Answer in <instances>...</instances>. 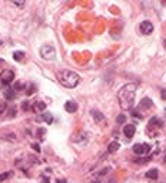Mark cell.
<instances>
[{
	"instance_id": "83f0119b",
	"label": "cell",
	"mask_w": 166,
	"mask_h": 183,
	"mask_svg": "<svg viewBox=\"0 0 166 183\" xmlns=\"http://www.w3.org/2000/svg\"><path fill=\"white\" fill-rule=\"evenodd\" d=\"M160 97H162L163 100H166V90H162V93H160Z\"/></svg>"
},
{
	"instance_id": "4316f807",
	"label": "cell",
	"mask_w": 166,
	"mask_h": 183,
	"mask_svg": "<svg viewBox=\"0 0 166 183\" xmlns=\"http://www.w3.org/2000/svg\"><path fill=\"white\" fill-rule=\"evenodd\" d=\"M35 89H36V87H35V86H33V85L30 86V89H29V90H27V95H33V93H35Z\"/></svg>"
},
{
	"instance_id": "d4e9b609",
	"label": "cell",
	"mask_w": 166,
	"mask_h": 183,
	"mask_svg": "<svg viewBox=\"0 0 166 183\" xmlns=\"http://www.w3.org/2000/svg\"><path fill=\"white\" fill-rule=\"evenodd\" d=\"M132 115H133L136 119H142V115L139 113V110L138 109H132Z\"/></svg>"
},
{
	"instance_id": "5bb4252c",
	"label": "cell",
	"mask_w": 166,
	"mask_h": 183,
	"mask_svg": "<svg viewBox=\"0 0 166 183\" xmlns=\"http://www.w3.org/2000/svg\"><path fill=\"white\" fill-rule=\"evenodd\" d=\"M158 176H159V172H158V169H150V170H148V172H146V177H148V179L156 180V179H158Z\"/></svg>"
},
{
	"instance_id": "4dcf8cb0",
	"label": "cell",
	"mask_w": 166,
	"mask_h": 183,
	"mask_svg": "<svg viewBox=\"0 0 166 183\" xmlns=\"http://www.w3.org/2000/svg\"><path fill=\"white\" fill-rule=\"evenodd\" d=\"M163 45H165V47H166V40H165V42H163Z\"/></svg>"
},
{
	"instance_id": "484cf974",
	"label": "cell",
	"mask_w": 166,
	"mask_h": 183,
	"mask_svg": "<svg viewBox=\"0 0 166 183\" xmlns=\"http://www.w3.org/2000/svg\"><path fill=\"white\" fill-rule=\"evenodd\" d=\"M32 148H33V149H35V150H36V152H37V153H40V146H39V144H37V143L32 144Z\"/></svg>"
},
{
	"instance_id": "9c48e42d",
	"label": "cell",
	"mask_w": 166,
	"mask_h": 183,
	"mask_svg": "<svg viewBox=\"0 0 166 183\" xmlns=\"http://www.w3.org/2000/svg\"><path fill=\"white\" fill-rule=\"evenodd\" d=\"M153 105L152 102V99H149V97H143L140 100V103H139V109H150Z\"/></svg>"
},
{
	"instance_id": "8fae6325",
	"label": "cell",
	"mask_w": 166,
	"mask_h": 183,
	"mask_svg": "<svg viewBox=\"0 0 166 183\" xmlns=\"http://www.w3.org/2000/svg\"><path fill=\"white\" fill-rule=\"evenodd\" d=\"M64 109H66V112H69V113H74L76 110H78V105H76L73 100H69V102L64 103Z\"/></svg>"
},
{
	"instance_id": "52a82bcc",
	"label": "cell",
	"mask_w": 166,
	"mask_h": 183,
	"mask_svg": "<svg viewBox=\"0 0 166 183\" xmlns=\"http://www.w3.org/2000/svg\"><path fill=\"white\" fill-rule=\"evenodd\" d=\"M92 117L95 119V122L97 124H103L106 123V117H105V115H103L102 112H99V110H92Z\"/></svg>"
},
{
	"instance_id": "277c9868",
	"label": "cell",
	"mask_w": 166,
	"mask_h": 183,
	"mask_svg": "<svg viewBox=\"0 0 166 183\" xmlns=\"http://www.w3.org/2000/svg\"><path fill=\"white\" fill-rule=\"evenodd\" d=\"M139 30L143 36H149L153 32V23L150 20H143L140 21V26H139Z\"/></svg>"
},
{
	"instance_id": "5b68a950",
	"label": "cell",
	"mask_w": 166,
	"mask_h": 183,
	"mask_svg": "<svg viewBox=\"0 0 166 183\" xmlns=\"http://www.w3.org/2000/svg\"><path fill=\"white\" fill-rule=\"evenodd\" d=\"M0 80L3 85H10L12 82L14 80V72L13 70H3L0 73Z\"/></svg>"
},
{
	"instance_id": "8992f818",
	"label": "cell",
	"mask_w": 166,
	"mask_h": 183,
	"mask_svg": "<svg viewBox=\"0 0 166 183\" xmlns=\"http://www.w3.org/2000/svg\"><path fill=\"white\" fill-rule=\"evenodd\" d=\"M149 152H150V146L146 144V143H136L133 146V153L135 155L143 156V155H146V153H149Z\"/></svg>"
},
{
	"instance_id": "1f68e13d",
	"label": "cell",
	"mask_w": 166,
	"mask_h": 183,
	"mask_svg": "<svg viewBox=\"0 0 166 183\" xmlns=\"http://www.w3.org/2000/svg\"><path fill=\"white\" fill-rule=\"evenodd\" d=\"M92 183H100V182H97V180H96V182H92Z\"/></svg>"
},
{
	"instance_id": "7402d4cb",
	"label": "cell",
	"mask_w": 166,
	"mask_h": 183,
	"mask_svg": "<svg viewBox=\"0 0 166 183\" xmlns=\"http://www.w3.org/2000/svg\"><path fill=\"white\" fill-rule=\"evenodd\" d=\"M125 122H126V116H125V115H119V116L116 117V123L117 124H123Z\"/></svg>"
},
{
	"instance_id": "4fadbf2b",
	"label": "cell",
	"mask_w": 166,
	"mask_h": 183,
	"mask_svg": "<svg viewBox=\"0 0 166 183\" xmlns=\"http://www.w3.org/2000/svg\"><path fill=\"white\" fill-rule=\"evenodd\" d=\"M119 148H120L119 142H117V140H113V142H110L109 146H107V152H109V153H115V152H116Z\"/></svg>"
},
{
	"instance_id": "30bf717a",
	"label": "cell",
	"mask_w": 166,
	"mask_h": 183,
	"mask_svg": "<svg viewBox=\"0 0 166 183\" xmlns=\"http://www.w3.org/2000/svg\"><path fill=\"white\" fill-rule=\"evenodd\" d=\"M148 129H150V127H156V129H162L163 127V122L160 119H158V117H153V119H150V122H149L148 124Z\"/></svg>"
},
{
	"instance_id": "7a4b0ae2",
	"label": "cell",
	"mask_w": 166,
	"mask_h": 183,
	"mask_svg": "<svg viewBox=\"0 0 166 183\" xmlns=\"http://www.w3.org/2000/svg\"><path fill=\"white\" fill-rule=\"evenodd\" d=\"M80 82V76L76 72L72 70H62L59 73V83L67 89H73L79 85Z\"/></svg>"
},
{
	"instance_id": "ffe728a7",
	"label": "cell",
	"mask_w": 166,
	"mask_h": 183,
	"mask_svg": "<svg viewBox=\"0 0 166 183\" xmlns=\"http://www.w3.org/2000/svg\"><path fill=\"white\" fill-rule=\"evenodd\" d=\"M7 116L10 117V119L16 116V107H7Z\"/></svg>"
},
{
	"instance_id": "603a6c76",
	"label": "cell",
	"mask_w": 166,
	"mask_h": 183,
	"mask_svg": "<svg viewBox=\"0 0 166 183\" xmlns=\"http://www.w3.org/2000/svg\"><path fill=\"white\" fill-rule=\"evenodd\" d=\"M21 109L25 110V112H26V110H30V103H29L27 100H25V102L21 103Z\"/></svg>"
},
{
	"instance_id": "3957f363",
	"label": "cell",
	"mask_w": 166,
	"mask_h": 183,
	"mask_svg": "<svg viewBox=\"0 0 166 183\" xmlns=\"http://www.w3.org/2000/svg\"><path fill=\"white\" fill-rule=\"evenodd\" d=\"M40 56L43 57L45 60H55L56 59V50L52 45H45L40 47Z\"/></svg>"
},
{
	"instance_id": "f546056e",
	"label": "cell",
	"mask_w": 166,
	"mask_h": 183,
	"mask_svg": "<svg viewBox=\"0 0 166 183\" xmlns=\"http://www.w3.org/2000/svg\"><path fill=\"white\" fill-rule=\"evenodd\" d=\"M57 183H66V180H64V179L60 180V179H59V180H57Z\"/></svg>"
},
{
	"instance_id": "44dd1931",
	"label": "cell",
	"mask_w": 166,
	"mask_h": 183,
	"mask_svg": "<svg viewBox=\"0 0 166 183\" xmlns=\"http://www.w3.org/2000/svg\"><path fill=\"white\" fill-rule=\"evenodd\" d=\"M45 133H46V130H45L43 127H39V129H37V133H36V134H37V137H39L40 140H43V139H45V137H43V136H45Z\"/></svg>"
},
{
	"instance_id": "9a60e30c",
	"label": "cell",
	"mask_w": 166,
	"mask_h": 183,
	"mask_svg": "<svg viewBox=\"0 0 166 183\" xmlns=\"http://www.w3.org/2000/svg\"><path fill=\"white\" fill-rule=\"evenodd\" d=\"M4 97H6L7 100H13V99L16 97V92L12 90V89H9V90L4 92Z\"/></svg>"
},
{
	"instance_id": "ac0fdd59",
	"label": "cell",
	"mask_w": 166,
	"mask_h": 183,
	"mask_svg": "<svg viewBox=\"0 0 166 183\" xmlns=\"http://www.w3.org/2000/svg\"><path fill=\"white\" fill-rule=\"evenodd\" d=\"M7 110V103L6 102H0V117H2V115H4Z\"/></svg>"
},
{
	"instance_id": "ba28073f",
	"label": "cell",
	"mask_w": 166,
	"mask_h": 183,
	"mask_svg": "<svg viewBox=\"0 0 166 183\" xmlns=\"http://www.w3.org/2000/svg\"><path fill=\"white\" fill-rule=\"evenodd\" d=\"M123 133L127 139H132V137L135 136V133H136V127H135L133 124H126V126L123 127Z\"/></svg>"
},
{
	"instance_id": "d6986e66",
	"label": "cell",
	"mask_w": 166,
	"mask_h": 183,
	"mask_svg": "<svg viewBox=\"0 0 166 183\" xmlns=\"http://www.w3.org/2000/svg\"><path fill=\"white\" fill-rule=\"evenodd\" d=\"M12 175H13V172H12V170H10V172H6V173H2V175H0V182H3V180L9 179Z\"/></svg>"
},
{
	"instance_id": "d6a6232c",
	"label": "cell",
	"mask_w": 166,
	"mask_h": 183,
	"mask_svg": "<svg viewBox=\"0 0 166 183\" xmlns=\"http://www.w3.org/2000/svg\"><path fill=\"white\" fill-rule=\"evenodd\" d=\"M163 162H166V156H165V160H163Z\"/></svg>"
},
{
	"instance_id": "e0dca14e",
	"label": "cell",
	"mask_w": 166,
	"mask_h": 183,
	"mask_svg": "<svg viewBox=\"0 0 166 183\" xmlns=\"http://www.w3.org/2000/svg\"><path fill=\"white\" fill-rule=\"evenodd\" d=\"M23 57H25V53L23 52H14L13 53V59L16 60V62H21Z\"/></svg>"
},
{
	"instance_id": "f1b7e54d",
	"label": "cell",
	"mask_w": 166,
	"mask_h": 183,
	"mask_svg": "<svg viewBox=\"0 0 166 183\" xmlns=\"http://www.w3.org/2000/svg\"><path fill=\"white\" fill-rule=\"evenodd\" d=\"M4 64H6V62H4L3 59H0V69H2V67H3Z\"/></svg>"
},
{
	"instance_id": "cb8c5ba5",
	"label": "cell",
	"mask_w": 166,
	"mask_h": 183,
	"mask_svg": "<svg viewBox=\"0 0 166 183\" xmlns=\"http://www.w3.org/2000/svg\"><path fill=\"white\" fill-rule=\"evenodd\" d=\"M3 139H6V140H10V142H14V140H16V134H13V133L6 134V136H4Z\"/></svg>"
},
{
	"instance_id": "6da1fadb",
	"label": "cell",
	"mask_w": 166,
	"mask_h": 183,
	"mask_svg": "<svg viewBox=\"0 0 166 183\" xmlns=\"http://www.w3.org/2000/svg\"><path fill=\"white\" fill-rule=\"evenodd\" d=\"M136 87L138 86L135 83H127L123 87H120L117 92V99H119V105L123 110H132L133 109L135 97H136Z\"/></svg>"
},
{
	"instance_id": "2e32d148",
	"label": "cell",
	"mask_w": 166,
	"mask_h": 183,
	"mask_svg": "<svg viewBox=\"0 0 166 183\" xmlns=\"http://www.w3.org/2000/svg\"><path fill=\"white\" fill-rule=\"evenodd\" d=\"M42 117H43V120H45L47 124H52V123H53V115H52V113H45Z\"/></svg>"
},
{
	"instance_id": "7c38bea8",
	"label": "cell",
	"mask_w": 166,
	"mask_h": 183,
	"mask_svg": "<svg viewBox=\"0 0 166 183\" xmlns=\"http://www.w3.org/2000/svg\"><path fill=\"white\" fill-rule=\"evenodd\" d=\"M33 112H43V110L46 109V103L45 102H35L32 106Z\"/></svg>"
}]
</instances>
